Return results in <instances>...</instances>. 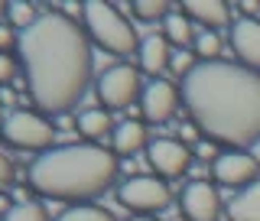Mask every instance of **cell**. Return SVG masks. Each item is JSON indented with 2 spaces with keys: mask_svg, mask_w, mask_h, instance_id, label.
I'll list each match as a JSON object with an SVG mask.
<instances>
[{
  "mask_svg": "<svg viewBox=\"0 0 260 221\" xmlns=\"http://www.w3.org/2000/svg\"><path fill=\"white\" fill-rule=\"evenodd\" d=\"M16 52L29 98L43 114H69L91 88V39L72 16L55 10L43 13L29 29L20 33Z\"/></svg>",
  "mask_w": 260,
  "mask_h": 221,
  "instance_id": "obj_1",
  "label": "cell"
},
{
  "mask_svg": "<svg viewBox=\"0 0 260 221\" xmlns=\"http://www.w3.org/2000/svg\"><path fill=\"white\" fill-rule=\"evenodd\" d=\"M182 104L192 127L228 150L260 143V72L238 62H195L182 78Z\"/></svg>",
  "mask_w": 260,
  "mask_h": 221,
  "instance_id": "obj_2",
  "label": "cell"
},
{
  "mask_svg": "<svg viewBox=\"0 0 260 221\" xmlns=\"http://www.w3.org/2000/svg\"><path fill=\"white\" fill-rule=\"evenodd\" d=\"M120 166L114 150L98 143H65L39 153L29 166V185L46 199L78 202L98 199L114 185Z\"/></svg>",
  "mask_w": 260,
  "mask_h": 221,
  "instance_id": "obj_3",
  "label": "cell"
},
{
  "mask_svg": "<svg viewBox=\"0 0 260 221\" xmlns=\"http://www.w3.org/2000/svg\"><path fill=\"white\" fill-rule=\"evenodd\" d=\"M81 20H85V33L94 46H101L111 55H130L140 49L134 23L124 16V10L114 4H85L81 7Z\"/></svg>",
  "mask_w": 260,
  "mask_h": 221,
  "instance_id": "obj_4",
  "label": "cell"
},
{
  "mask_svg": "<svg viewBox=\"0 0 260 221\" xmlns=\"http://www.w3.org/2000/svg\"><path fill=\"white\" fill-rule=\"evenodd\" d=\"M4 140L16 146V150H52L55 146V127L52 120L43 117V114L32 111H13L4 117V127H0Z\"/></svg>",
  "mask_w": 260,
  "mask_h": 221,
  "instance_id": "obj_5",
  "label": "cell"
},
{
  "mask_svg": "<svg viewBox=\"0 0 260 221\" xmlns=\"http://www.w3.org/2000/svg\"><path fill=\"white\" fill-rule=\"evenodd\" d=\"M94 88H98V101L104 104V111H124L134 101H140L143 78L134 65L117 62V65H111V69H104L101 75H98Z\"/></svg>",
  "mask_w": 260,
  "mask_h": 221,
  "instance_id": "obj_6",
  "label": "cell"
},
{
  "mask_svg": "<svg viewBox=\"0 0 260 221\" xmlns=\"http://www.w3.org/2000/svg\"><path fill=\"white\" fill-rule=\"evenodd\" d=\"M117 202L134 215H156L173 202V192L159 176H130L117 185Z\"/></svg>",
  "mask_w": 260,
  "mask_h": 221,
  "instance_id": "obj_7",
  "label": "cell"
},
{
  "mask_svg": "<svg viewBox=\"0 0 260 221\" xmlns=\"http://www.w3.org/2000/svg\"><path fill=\"white\" fill-rule=\"evenodd\" d=\"M195 153L185 146L182 140H173V137H159V140H150L146 146V163L159 179H179L189 173Z\"/></svg>",
  "mask_w": 260,
  "mask_h": 221,
  "instance_id": "obj_8",
  "label": "cell"
},
{
  "mask_svg": "<svg viewBox=\"0 0 260 221\" xmlns=\"http://www.w3.org/2000/svg\"><path fill=\"white\" fill-rule=\"evenodd\" d=\"M179 211L185 221H218L221 218V195L205 179H192L179 192Z\"/></svg>",
  "mask_w": 260,
  "mask_h": 221,
  "instance_id": "obj_9",
  "label": "cell"
},
{
  "mask_svg": "<svg viewBox=\"0 0 260 221\" xmlns=\"http://www.w3.org/2000/svg\"><path fill=\"white\" fill-rule=\"evenodd\" d=\"M211 176L221 185H231V189H247L250 182L260 179V163L247 150H224L211 163Z\"/></svg>",
  "mask_w": 260,
  "mask_h": 221,
  "instance_id": "obj_10",
  "label": "cell"
},
{
  "mask_svg": "<svg viewBox=\"0 0 260 221\" xmlns=\"http://www.w3.org/2000/svg\"><path fill=\"white\" fill-rule=\"evenodd\" d=\"M179 104H182V91L166 78H153L150 85H143L140 94V114L150 124H166L176 117Z\"/></svg>",
  "mask_w": 260,
  "mask_h": 221,
  "instance_id": "obj_11",
  "label": "cell"
},
{
  "mask_svg": "<svg viewBox=\"0 0 260 221\" xmlns=\"http://www.w3.org/2000/svg\"><path fill=\"white\" fill-rule=\"evenodd\" d=\"M228 46L234 49V62L260 72V20L238 16L228 29Z\"/></svg>",
  "mask_w": 260,
  "mask_h": 221,
  "instance_id": "obj_12",
  "label": "cell"
},
{
  "mask_svg": "<svg viewBox=\"0 0 260 221\" xmlns=\"http://www.w3.org/2000/svg\"><path fill=\"white\" fill-rule=\"evenodd\" d=\"M179 10H182L185 20H192V26L199 23L202 29H211V33L231 29V23H234V7L224 4V0H189Z\"/></svg>",
  "mask_w": 260,
  "mask_h": 221,
  "instance_id": "obj_13",
  "label": "cell"
},
{
  "mask_svg": "<svg viewBox=\"0 0 260 221\" xmlns=\"http://www.w3.org/2000/svg\"><path fill=\"white\" fill-rule=\"evenodd\" d=\"M137 62H140V72L143 75H162V72L169 69V62H173V46L166 43V36H159V33H153V36H146L140 49H137Z\"/></svg>",
  "mask_w": 260,
  "mask_h": 221,
  "instance_id": "obj_14",
  "label": "cell"
},
{
  "mask_svg": "<svg viewBox=\"0 0 260 221\" xmlns=\"http://www.w3.org/2000/svg\"><path fill=\"white\" fill-rule=\"evenodd\" d=\"M150 146V137H146V127L140 120H120L117 127L111 130V150L114 156H134Z\"/></svg>",
  "mask_w": 260,
  "mask_h": 221,
  "instance_id": "obj_15",
  "label": "cell"
},
{
  "mask_svg": "<svg viewBox=\"0 0 260 221\" xmlns=\"http://www.w3.org/2000/svg\"><path fill=\"white\" fill-rule=\"evenodd\" d=\"M228 218L231 221H260V179L241 189L228 205Z\"/></svg>",
  "mask_w": 260,
  "mask_h": 221,
  "instance_id": "obj_16",
  "label": "cell"
},
{
  "mask_svg": "<svg viewBox=\"0 0 260 221\" xmlns=\"http://www.w3.org/2000/svg\"><path fill=\"white\" fill-rule=\"evenodd\" d=\"M195 33H199V29L192 26V20H185V16H182V10H173L166 20H162V36H166L169 46H179V49L192 46Z\"/></svg>",
  "mask_w": 260,
  "mask_h": 221,
  "instance_id": "obj_17",
  "label": "cell"
},
{
  "mask_svg": "<svg viewBox=\"0 0 260 221\" xmlns=\"http://www.w3.org/2000/svg\"><path fill=\"white\" fill-rule=\"evenodd\" d=\"M75 130L81 137H85L88 143L98 140V137H104L111 130V117H108V111L104 108H91V111H81L78 114V120H75Z\"/></svg>",
  "mask_w": 260,
  "mask_h": 221,
  "instance_id": "obj_18",
  "label": "cell"
},
{
  "mask_svg": "<svg viewBox=\"0 0 260 221\" xmlns=\"http://www.w3.org/2000/svg\"><path fill=\"white\" fill-rule=\"evenodd\" d=\"M192 52H195V62H215L218 52H221V36L211 29H199L192 39Z\"/></svg>",
  "mask_w": 260,
  "mask_h": 221,
  "instance_id": "obj_19",
  "label": "cell"
},
{
  "mask_svg": "<svg viewBox=\"0 0 260 221\" xmlns=\"http://www.w3.org/2000/svg\"><path fill=\"white\" fill-rule=\"evenodd\" d=\"M130 13L137 16L140 23H162L169 13H173V7L166 4V0H140V4H130Z\"/></svg>",
  "mask_w": 260,
  "mask_h": 221,
  "instance_id": "obj_20",
  "label": "cell"
},
{
  "mask_svg": "<svg viewBox=\"0 0 260 221\" xmlns=\"http://www.w3.org/2000/svg\"><path fill=\"white\" fill-rule=\"evenodd\" d=\"M55 221H114V215L108 208H101V205H72Z\"/></svg>",
  "mask_w": 260,
  "mask_h": 221,
  "instance_id": "obj_21",
  "label": "cell"
},
{
  "mask_svg": "<svg viewBox=\"0 0 260 221\" xmlns=\"http://www.w3.org/2000/svg\"><path fill=\"white\" fill-rule=\"evenodd\" d=\"M36 20L39 16H36V10H32L29 4H7V26H13L16 33L29 29Z\"/></svg>",
  "mask_w": 260,
  "mask_h": 221,
  "instance_id": "obj_22",
  "label": "cell"
},
{
  "mask_svg": "<svg viewBox=\"0 0 260 221\" xmlns=\"http://www.w3.org/2000/svg\"><path fill=\"white\" fill-rule=\"evenodd\" d=\"M4 221H49V215L36 202H20V205H10L4 211Z\"/></svg>",
  "mask_w": 260,
  "mask_h": 221,
  "instance_id": "obj_23",
  "label": "cell"
},
{
  "mask_svg": "<svg viewBox=\"0 0 260 221\" xmlns=\"http://www.w3.org/2000/svg\"><path fill=\"white\" fill-rule=\"evenodd\" d=\"M16 72H20V65H16L13 55H4L0 52V85H10L16 78Z\"/></svg>",
  "mask_w": 260,
  "mask_h": 221,
  "instance_id": "obj_24",
  "label": "cell"
},
{
  "mask_svg": "<svg viewBox=\"0 0 260 221\" xmlns=\"http://www.w3.org/2000/svg\"><path fill=\"white\" fill-rule=\"evenodd\" d=\"M16 46H20V33L4 23V26H0V52L10 55V49H16Z\"/></svg>",
  "mask_w": 260,
  "mask_h": 221,
  "instance_id": "obj_25",
  "label": "cell"
},
{
  "mask_svg": "<svg viewBox=\"0 0 260 221\" xmlns=\"http://www.w3.org/2000/svg\"><path fill=\"white\" fill-rule=\"evenodd\" d=\"M10 182H13V163H10V156L4 153V146H0V192L10 189Z\"/></svg>",
  "mask_w": 260,
  "mask_h": 221,
  "instance_id": "obj_26",
  "label": "cell"
},
{
  "mask_svg": "<svg viewBox=\"0 0 260 221\" xmlns=\"http://www.w3.org/2000/svg\"><path fill=\"white\" fill-rule=\"evenodd\" d=\"M195 156H199V160H211V163H215V156H218V150H215V143H205V140H202L199 146H195Z\"/></svg>",
  "mask_w": 260,
  "mask_h": 221,
  "instance_id": "obj_27",
  "label": "cell"
},
{
  "mask_svg": "<svg viewBox=\"0 0 260 221\" xmlns=\"http://www.w3.org/2000/svg\"><path fill=\"white\" fill-rule=\"evenodd\" d=\"M127 221H156V218H153V215H130Z\"/></svg>",
  "mask_w": 260,
  "mask_h": 221,
  "instance_id": "obj_28",
  "label": "cell"
},
{
  "mask_svg": "<svg viewBox=\"0 0 260 221\" xmlns=\"http://www.w3.org/2000/svg\"><path fill=\"white\" fill-rule=\"evenodd\" d=\"M7 23V4H0V26Z\"/></svg>",
  "mask_w": 260,
  "mask_h": 221,
  "instance_id": "obj_29",
  "label": "cell"
},
{
  "mask_svg": "<svg viewBox=\"0 0 260 221\" xmlns=\"http://www.w3.org/2000/svg\"><path fill=\"white\" fill-rule=\"evenodd\" d=\"M0 127H4V120H0Z\"/></svg>",
  "mask_w": 260,
  "mask_h": 221,
  "instance_id": "obj_30",
  "label": "cell"
}]
</instances>
